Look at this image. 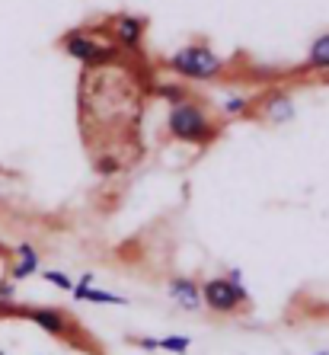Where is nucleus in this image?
Returning <instances> with one entry per match:
<instances>
[{"mask_svg": "<svg viewBox=\"0 0 329 355\" xmlns=\"http://www.w3.org/2000/svg\"><path fill=\"white\" fill-rule=\"evenodd\" d=\"M166 125H170V135H173V138L192 141V144H205V141H211L214 135H217L211 119L205 116V109H198L195 103H176V106L170 109Z\"/></svg>", "mask_w": 329, "mask_h": 355, "instance_id": "1", "label": "nucleus"}, {"mask_svg": "<svg viewBox=\"0 0 329 355\" xmlns=\"http://www.w3.org/2000/svg\"><path fill=\"white\" fill-rule=\"evenodd\" d=\"M170 67L176 74L189 77V80H211L224 71V61L208 45H186L170 58Z\"/></svg>", "mask_w": 329, "mask_h": 355, "instance_id": "2", "label": "nucleus"}, {"mask_svg": "<svg viewBox=\"0 0 329 355\" xmlns=\"http://www.w3.org/2000/svg\"><path fill=\"white\" fill-rule=\"evenodd\" d=\"M247 297L249 295L243 288V279H211L202 285V304H208V311H214V314H231Z\"/></svg>", "mask_w": 329, "mask_h": 355, "instance_id": "3", "label": "nucleus"}, {"mask_svg": "<svg viewBox=\"0 0 329 355\" xmlns=\"http://www.w3.org/2000/svg\"><path fill=\"white\" fill-rule=\"evenodd\" d=\"M64 51L71 58L83 61V64H103V61L112 58V49H103L96 39H90L87 33H67L64 35Z\"/></svg>", "mask_w": 329, "mask_h": 355, "instance_id": "4", "label": "nucleus"}, {"mask_svg": "<svg viewBox=\"0 0 329 355\" xmlns=\"http://www.w3.org/2000/svg\"><path fill=\"white\" fill-rule=\"evenodd\" d=\"M0 314H13V317H26V320H33L35 327H42L45 333H51V336H61V333H67V320L61 311H55V307H0Z\"/></svg>", "mask_w": 329, "mask_h": 355, "instance_id": "5", "label": "nucleus"}, {"mask_svg": "<svg viewBox=\"0 0 329 355\" xmlns=\"http://www.w3.org/2000/svg\"><path fill=\"white\" fill-rule=\"evenodd\" d=\"M166 295L173 297L179 307H186V311H198L202 307V285H195L192 279H170Z\"/></svg>", "mask_w": 329, "mask_h": 355, "instance_id": "6", "label": "nucleus"}, {"mask_svg": "<svg viewBox=\"0 0 329 355\" xmlns=\"http://www.w3.org/2000/svg\"><path fill=\"white\" fill-rule=\"evenodd\" d=\"M39 272V253L33 250V243H19L17 247V266H13V282H23L29 275Z\"/></svg>", "mask_w": 329, "mask_h": 355, "instance_id": "7", "label": "nucleus"}, {"mask_svg": "<svg viewBox=\"0 0 329 355\" xmlns=\"http://www.w3.org/2000/svg\"><path fill=\"white\" fill-rule=\"evenodd\" d=\"M116 33H118V42H122L125 49H138L141 33H144V19L141 17H118L116 19Z\"/></svg>", "mask_w": 329, "mask_h": 355, "instance_id": "8", "label": "nucleus"}, {"mask_svg": "<svg viewBox=\"0 0 329 355\" xmlns=\"http://www.w3.org/2000/svg\"><path fill=\"white\" fill-rule=\"evenodd\" d=\"M265 116H269L272 122H288V119H294V103H291L285 93H272V96L265 99Z\"/></svg>", "mask_w": 329, "mask_h": 355, "instance_id": "9", "label": "nucleus"}, {"mask_svg": "<svg viewBox=\"0 0 329 355\" xmlns=\"http://www.w3.org/2000/svg\"><path fill=\"white\" fill-rule=\"evenodd\" d=\"M307 64L317 67V71H329V33L317 35L310 45V55H307Z\"/></svg>", "mask_w": 329, "mask_h": 355, "instance_id": "10", "label": "nucleus"}, {"mask_svg": "<svg viewBox=\"0 0 329 355\" xmlns=\"http://www.w3.org/2000/svg\"><path fill=\"white\" fill-rule=\"evenodd\" d=\"M192 346V336H182V333H176V336H163V339H157V349H163V352H189Z\"/></svg>", "mask_w": 329, "mask_h": 355, "instance_id": "11", "label": "nucleus"}, {"mask_svg": "<svg viewBox=\"0 0 329 355\" xmlns=\"http://www.w3.org/2000/svg\"><path fill=\"white\" fill-rule=\"evenodd\" d=\"M83 301H90V304H118V307L128 304V297H122V295H109V291H96V288L87 291V297H83Z\"/></svg>", "mask_w": 329, "mask_h": 355, "instance_id": "12", "label": "nucleus"}, {"mask_svg": "<svg viewBox=\"0 0 329 355\" xmlns=\"http://www.w3.org/2000/svg\"><path fill=\"white\" fill-rule=\"evenodd\" d=\"M42 279L51 282V285H58V288H64V291L74 288V279H71V275H64V272H55V269H48V272H42Z\"/></svg>", "mask_w": 329, "mask_h": 355, "instance_id": "13", "label": "nucleus"}, {"mask_svg": "<svg viewBox=\"0 0 329 355\" xmlns=\"http://www.w3.org/2000/svg\"><path fill=\"white\" fill-rule=\"evenodd\" d=\"M249 103H247V96H233V99H227L224 103V112H231V116H237V112H243Z\"/></svg>", "mask_w": 329, "mask_h": 355, "instance_id": "14", "label": "nucleus"}, {"mask_svg": "<svg viewBox=\"0 0 329 355\" xmlns=\"http://www.w3.org/2000/svg\"><path fill=\"white\" fill-rule=\"evenodd\" d=\"M96 170H99L103 176H109V173H116V170H118V164H116L112 157H103V160L96 164Z\"/></svg>", "mask_w": 329, "mask_h": 355, "instance_id": "15", "label": "nucleus"}, {"mask_svg": "<svg viewBox=\"0 0 329 355\" xmlns=\"http://www.w3.org/2000/svg\"><path fill=\"white\" fill-rule=\"evenodd\" d=\"M160 96L173 99V103H182V90H179V87H160Z\"/></svg>", "mask_w": 329, "mask_h": 355, "instance_id": "16", "label": "nucleus"}, {"mask_svg": "<svg viewBox=\"0 0 329 355\" xmlns=\"http://www.w3.org/2000/svg\"><path fill=\"white\" fill-rule=\"evenodd\" d=\"M13 291H17L13 288V282H0V304H7L10 297H13Z\"/></svg>", "mask_w": 329, "mask_h": 355, "instance_id": "17", "label": "nucleus"}, {"mask_svg": "<svg viewBox=\"0 0 329 355\" xmlns=\"http://www.w3.org/2000/svg\"><path fill=\"white\" fill-rule=\"evenodd\" d=\"M138 346H141V349H157V339L144 336V339H138Z\"/></svg>", "mask_w": 329, "mask_h": 355, "instance_id": "18", "label": "nucleus"}, {"mask_svg": "<svg viewBox=\"0 0 329 355\" xmlns=\"http://www.w3.org/2000/svg\"><path fill=\"white\" fill-rule=\"evenodd\" d=\"M317 355H329V352H326V349H323V352H317Z\"/></svg>", "mask_w": 329, "mask_h": 355, "instance_id": "19", "label": "nucleus"}, {"mask_svg": "<svg viewBox=\"0 0 329 355\" xmlns=\"http://www.w3.org/2000/svg\"><path fill=\"white\" fill-rule=\"evenodd\" d=\"M0 355H3V352H0Z\"/></svg>", "mask_w": 329, "mask_h": 355, "instance_id": "20", "label": "nucleus"}]
</instances>
